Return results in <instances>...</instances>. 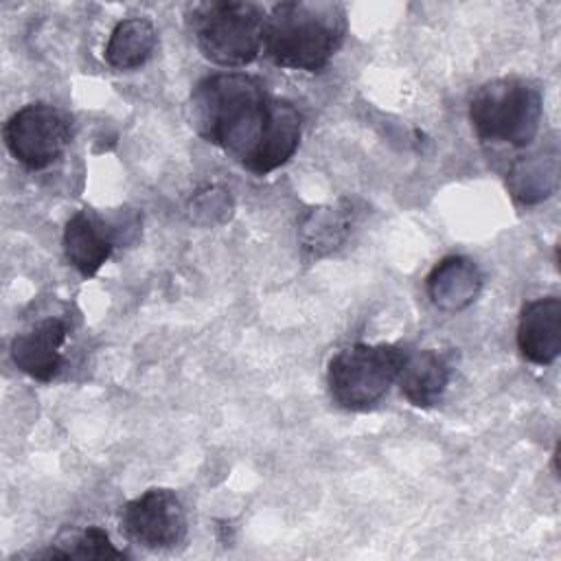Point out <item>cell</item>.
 I'll use <instances>...</instances> for the list:
<instances>
[{"instance_id": "4fadbf2b", "label": "cell", "mask_w": 561, "mask_h": 561, "mask_svg": "<svg viewBox=\"0 0 561 561\" xmlns=\"http://www.w3.org/2000/svg\"><path fill=\"white\" fill-rule=\"evenodd\" d=\"M351 226L353 206L346 199L316 206L300 221V243L311 256H327L346 241Z\"/></svg>"}, {"instance_id": "9c48e42d", "label": "cell", "mask_w": 561, "mask_h": 561, "mask_svg": "<svg viewBox=\"0 0 561 561\" xmlns=\"http://www.w3.org/2000/svg\"><path fill=\"white\" fill-rule=\"evenodd\" d=\"M118 241L116 230L94 210L75 213L64 228V252L81 276H94Z\"/></svg>"}, {"instance_id": "30bf717a", "label": "cell", "mask_w": 561, "mask_h": 561, "mask_svg": "<svg viewBox=\"0 0 561 561\" xmlns=\"http://www.w3.org/2000/svg\"><path fill=\"white\" fill-rule=\"evenodd\" d=\"M517 348L537 366L552 364L561 353V300L546 296L530 300L517 322Z\"/></svg>"}, {"instance_id": "277c9868", "label": "cell", "mask_w": 561, "mask_h": 561, "mask_svg": "<svg viewBox=\"0 0 561 561\" xmlns=\"http://www.w3.org/2000/svg\"><path fill=\"white\" fill-rule=\"evenodd\" d=\"M541 114V90L522 77L491 79L469 101V121L476 136L493 145H530L539 131Z\"/></svg>"}, {"instance_id": "6da1fadb", "label": "cell", "mask_w": 561, "mask_h": 561, "mask_svg": "<svg viewBox=\"0 0 561 561\" xmlns=\"http://www.w3.org/2000/svg\"><path fill=\"white\" fill-rule=\"evenodd\" d=\"M191 125L210 145L256 175L283 167L298 149L302 116L243 72L204 77L191 92Z\"/></svg>"}, {"instance_id": "2e32d148", "label": "cell", "mask_w": 561, "mask_h": 561, "mask_svg": "<svg viewBox=\"0 0 561 561\" xmlns=\"http://www.w3.org/2000/svg\"><path fill=\"white\" fill-rule=\"evenodd\" d=\"M46 557L57 559H125V552L118 550L110 535L99 526H88L81 533L70 537L68 548H55L48 550Z\"/></svg>"}, {"instance_id": "8fae6325", "label": "cell", "mask_w": 561, "mask_h": 561, "mask_svg": "<svg viewBox=\"0 0 561 561\" xmlns=\"http://www.w3.org/2000/svg\"><path fill=\"white\" fill-rule=\"evenodd\" d=\"M484 276L476 261L462 254L445 256L430 272L425 287L434 307L454 313L467 309L480 294Z\"/></svg>"}, {"instance_id": "3957f363", "label": "cell", "mask_w": 561, "mask_h": 561, "mask_svg": "<svg viewBox=\"0 0 561 561\" xmlns=\"http://www.w3.org/2000/svg\"><path fill=\"white\" fill-rule=\"evenodd\" d=\"M265 9L256 2L206 0L186 9V26L199 53L226 68L252 64L263 53Z\"/></svg>"}, {"instance_id": "52a82bcc", "label": "cell", "mask_w": 561, "mask_h": 561, "mask_svg": "<svg viewBox=\"0 0 561 561\" xmlns=\"http://www.w3.org/2000/svg\"><path fill=\"white\" fill-rule=\"evenodd\" d=\"M123 533L149 550L175 548L186 537V513L171 489H147L121 506Z\"/></svg>"}, {"instance_id": "7a4b0ae2", "label": "cell", "mask_w": 561, "mask_h": 561, "mask_svg": "<svg viewBox=\"0 0 561 561\" xmlns=\"http://www.w3.org/2000/svg\"><path fill=\"white\" fill-rule=\"evenodd\" d=\"M344 33L346 11L337 2H280L265 18L263 53L280 68L320 72L340 48Z\"/></svg>"}, {"instance_id": "7c38bea8", "label": "cell", "mask_w": 561, "mask_h": 561, "mask_svg": "<svg viewBox=\"0 0 561 561\" xmlns=\"http://www.w3.org/2000/svg\"><path fill=\"white\" fill-rule=\"evenodd\" d=\"M449 379L451 364L443 353L434 348H423L414 353L408 351L397 377L401 394L416 408L436 405L445 394Z\"/></svg>"}, {"instance_id": "9a60e30c", "label": "cell", "mask_w": 561, "mask_h": 561, "mask_svg": "<svg viewBox=\"0 0 561 561\" xmlns=\"http://www.w3.org/2000/svg\"><path fill=\"white\" fill-rule=\"evenodd\" d=\"M156 42V26L147 18L121 20L110 33L105 46V61L116 70L140 68L151 57Z\"/></svg>"}, {"instance_id": "5bb4252c", "label": "cell", "mask_w": 561, "mask_h": 561, "mask_svg": "<svg viewBox=\"0 0 561 561\" xmlns=\"http://www.w3.org/2000/svg\"><path fill=\"white\" fill-rule=\"evenodd\" d=\"M506 186L522 204L548 199L559 186V151L543 149L519 158L506 178Z\"/></svg>"}, {"instance_id": "ba28073f", "label": "cell", "mask_w": 561, "mask_h": 561, "mask_svg": "<svg viewBox=\"0 0 561 561\" xmlns=\"http://www.w3.org/2000/svg\"><path fill=\"white\" fill-rule=\"evenodd\" d=\"M68 327L59 318H44L28 331L18 333L11 342L13 364L37 381H50L64 366L61 346Z\"/></svg>"}, {"instance_id": "8992f818", "label": "cell", "mask_w": 561, "mask_h": 561, "mask_svg": "<svg viewBox=\"0 0 561 561\" xmlns=\"http://www.w3.org/2000/svg\"><path fill=\"white\" fill-rule=\"evenodd\" d=\"M70 142L68 116L50 103H28L4 125V145L26 169L50 167Z\"/></svg>"}, {"instance_id": "5b68a950", "label": "cell", "mask_w": 561, "mask_h": 561, "mask_svg": "<svg viewBox=\"0 0 561 561\" xmlns=\"http://www.w3.org/2000/svg\"><path fill=\"white\" fill-rule=\"evenodd\" d=\"M405 353L394 344H351L337 351L327 368L331 399L344 410H368L397 381Z\"/></svg>"}]
</instances>
